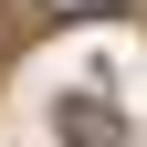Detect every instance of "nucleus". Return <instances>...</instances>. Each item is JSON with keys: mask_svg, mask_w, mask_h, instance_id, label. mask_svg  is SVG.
<instances>
[{"mask_svg": "<svg viewBox=\"0 0 147 147\" xmlns=\"http://www.w3.org/2000/svg\"><path fill=\"white\" fill-rule=\"evenodd\" d=\"M63 137L74 147H116V116H105V105H63Z\"/></svg>", "mask_w": 147, "mask_h": 147, "instance_id": "1", "label": "nucleus"}]
</instances>
